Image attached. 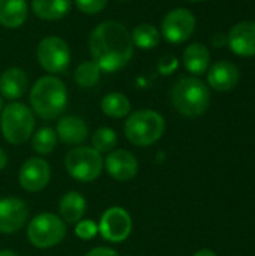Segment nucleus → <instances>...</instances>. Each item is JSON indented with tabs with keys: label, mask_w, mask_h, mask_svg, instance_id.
Listing matches in <instances>:
<instances>
[{
	"label": "nucleus",
	"mask_w": 255,
	"mask_h": 256,
	"mask_svg": "<svg viewBox=\"0 0 255 256\" xmlns=\"http://www.w3.org/2000/svg\"><path fill=\"white\" fill-rule=\"evenodd\" d=\"M51 180V166L42 158H30L27 159L20 171H18V182L20 186L27 192H41L44 190Z\"/></svg>",
	"instance_id": "nucleus-11"
},
{
	"label": "nucleus",
	"mask_w": 255,
	"mask_h": 256,
	"mask_svg": "<svg viewBox=\"0 0 255 256\" xmlns=\"http://www.w3.org/2000/svg\"><path fill=\"white\" fill-rule=\"evenodd\" d=\"M36 57L44 70L50 75L65 72L71 63V50L66 40L59 36L44 38L36 48Z\"/></svg>",
	"instance_id": "nucleus-8"
},
{
	"label": "nucleus",
	"mask_w": 255,
	"mask_h": 256,
	"mask_svg": "<svg viewBox=\"0 0 255 256\" xmlns=\"http://www.w3.org/2000/svg\"><path fill=\"white\" fill-rule=\"evenodd\" d=\"M89 50L102 72H117L132 58L134 44L129 30L120 21L105 20L92 30Z\"/></svg>",
	"instance_id": "nucleus-1"
},
{
	"label": "nucleus",
	"mask_w": 255,
	"mask_h": 256,
	"mask_svg": "<svg viewBox=\"0 0 255 256\" xmlns=\"http://www.w3.org/2000/svg\"><path fill=\"white\" fill-rule=\"evenodd\" d=\"M57 141L59 138L54 129L41 128L38 132L32 135V148L35 150V153L45 156L54 152V148L57 147Z\"/></svg>",
	"instance_id": "nucleus-24"
},
{
	"label": "nucleus",
	"mask_w": 255,
	"mask_h": 256,
	"mask_svg": "<svg viewBox=\"0 0 255 256\" xmlns=\"http://www.w3.org/2000/svg\"><path fill=\"white\" fill-rule=\"evenodd\" d=\"M98 230L104 240L110 243H122L131 236L132 218L122 207H110L102 213Z\"/></svg>",
	"instance_id": "nucleus-10"
},
{
	"label": "nucleus",
	"mask_w": 255,
	"mask_h": 256,
	"mask_svg": "<svg viewBox=\"0 0 255 256\" xmlns=\"http://www.w3.org/2000/svg\"><path fill=\"white\" fill-rule=\"evenodd\" d=\"M192 256H216V254H215V252H212V250H209V249H203V250L195 252Z\"/></svg>",
	"instance_id": "nucleus-33"
},
{
	"label": "nucleus",
	"mask_w": 255,
	"mask_h": 256,
	"mask_svg": "<svg viewBox=\"0 0 255 256\" xmlns=\"http://www.w3.org/2000/svg\"><path fill=\"white\" fill-rule=\"evenodd\" d=\"M227 44L236 56L240 57L255 56L254 21H242L236 24L227 36Z\"/></svg>",
	"instance_id": "nucleus-14"
},
{
	"label": "nucleus",
	"mask_w": 255,
	"mask_h": 256,
	"mask_svg": "<svg viewBox=\"0 0 255 256\" xmlns=\"http://www.w3.org/2000/svg\"><path fill=\"white\" fill-rule=\"evenodd\" d=\"M3 106H5V104H3V98H2V94H0V112H2V110H3Z\"/></svg>",
	"instance_id": "nucleus-35"
},
{
	"label": "nucleus",
	"mask_w": 255,
	"mask_h": 256,
	"mask_svg": "<svg viewBox=\"0 0 255 256\" xmlns=\"http://www.w3.org/2000/svg\"><path fill=\"white\" fill-rule=\"evenodd\" d=\"M0 256H20L12 250H0Z\"/></svg>",
	"instance_id": "nucleus-34"
},
{
	"label": "nucleus",
	"mask_w": 255,
	"mask_h": 256,
	"mask_svg": "<svg viewBox=\"0 0 255 256\" xmlns=\"http://www.w3.org/2000/svg\"><path fill=\"white\" fill-rule=\"evenodd\" d=\"M86 210H87V202L80 192L71 190L65 194L59 201V216L65 224L75 225L84 218Z\"/></svg>",
	"instance_id": "nucleus-18"
},
{
	"label": "nucleus",
	"mask_w": 255,
	"mask_h": 256,
	"mask_svg": "<svg viewBox=\"0 0 255 256\" xmlns=\"http://www.w3.org/2000/svg\"><path fill=\"white\" fill-rule=\"evenodd\" d=\"M171 104L185 117L203 116L210 104L209 87L195 76H183L173 86Z\"/></svg>",
	"instance_id": "nucleus-3"
},
{
	"label": "nucleus",
	"mask_w": 255,
	"mask_h": 256,
	"mask_svg": "<svg viewBox=\"0 0 255 256\" xmlns=\"http://www.w3.org/2000/svg\"><path fill=\"white\" fill-rule=\"evenodd\" d=\"M65 168L72 178L83 183H90L102 174L104 158L93 147L78 146L66 153Z\"/></svg>",
	"instance_id": "nucleus-7"
},
{
	"label": "nucleus",
	"mask_w": 255,
	"mask_h": 256,
	"mask_svg": "<svg viewBox=\"0 0 255 256\" xmlns=\"http://www.w3.org/2000/svg\"><path fill=\"white\" fill-rule=\"evenodd\" d=\"M117 146V134L111 128H99L92 135V147L102 153H110Z\"/></svg>",
	"instance_id": "nucleus-26"
},
{
	"label": "nucleus",
	"mask_w": 255,
	"mask_h": 256,
	"mask_svg": "<svg viewBox=\"0 0 255 256\" xmlns=\"http://www.w3.org/2000/svg\"><path fill=\"white\" fill-rule=\"evenodd\" d=\"M108 0H75V6L78 8V10L87 15L99 14L105 9Z\"/></svg>",
	"instance_id": "nucleus-28"
},
{
	"label": "nucleus",
	"mask_w": 255,
	"mask_h": 256,
	"mask_svg": "<svg viewBox=\"0 0 255 256\" xmlns=\"http://www.w3.org/2000/svg\"><path fill=\"white\" fill-rule=\"evenodd\" d=\"M165 132L164 117L153 110H138L128 116L125 123L126 140L137 147H149L158 142Z\"/></svg>",
	"instance_id": "nucleus-4"
},
{
	"label": "nucleus",
	"mask_w": 255,
	"mask_h": 256,
	"mask_svg": "<svg viewBox=\"0 0 255 256\" xmlns=\"http://www.w3.org/2000/svg\"><path fill=\"white\" fill-rule=\"evenodd\" d=\"M131 39L134 46L140 50H153L155 46H158L161 40V33L155 26L149 22H141L134 27L131 33Z\"/></svg>",
	"instance_id": "nucleus-23"
},
{
	"label": "nucleus",
	"mask_w": 255,
	"mask_h": 256,
	"mask_svg": "<svg viewBox=\"0 0 255 256\" xmlns=\"http://www.w3.org/2000/svg\"><path fill=\"white\" fill-rule=\"evenodd\" d=\"M101 110L107 117L123 118V117H128L131 114V102L123 93L111 92L102 98Z\"/></svg>",
	"instance_id": "nucleus-22"
},
{
	"label": "nucleus",
	"mask_w": 255,
	"mask_h": 256,
	"mask_svg": "<svg viewBox=\"0 0 255 256\" xmlns=\"http://www.w3.org/2000/svg\"><path fill=\"white\" fill-rule=\"evenodd\" d=\"M6 165H8V154H6V152L0 147V171L5 170Z\"/></svg>",
	"instance_id": "nucleus-32"
},
{
	"label": "nucleus",
	"mask_w": 255,
	"mask_h": 256,
	"mask_svg": "<svg viewBox=\"0 0 255 256\" xmlns=\"http://www.w3.org/2000/svg\"><path fill=\"white\" fill-rule=\"evenodd\" d=\"M195 26V16L189 9L176 8L164 16L161 24V34L171 44H182L194 34Z\"/></svg>",
	"instance_id": "nucleus-9"
},
{
	"label": "nucleus",
	"mask_w": 255,
	"mask_h": 256,
	"mask_svg": "<svg viewBox=\"0 0 255 256\" xmlns=\"http://www.w3.org/2000/svg\"><path fill=\"white\" fill-rule=\"evenodd\" d=\"M177 68H179V60L173 54H167L158 62V72L161 75H171Z\"/></svg>",
	"instance_id": "nucleus-29"
},
{
	"label": "nucleus",
	"mask_w": 255,
	"mask_h": 256,
	"mask_svg": "<svg viewBox=\"0 0 255 256\" xmlns=\"http://www.w3.org/2000/svg\"><path fill=\"white\" fill-rule=\"evenodd\" d=\"M104 168L114 180L128 182L138 174V160L131 152L114 148L113 152L107 153V158L104 159Z\"/></svg>",
	"instance_id": "nucleus-13"
},
{
	"label": "nucleus",
	"mask_w": 255,
	"mask_h": 256,
	"mask_svg": "<svg viewBox=\"0 0 255 256\" xmlns=\"http://www.w3.org/2000/svg\"><path fill=\"white\" fill-rule=\"evenodd\" d=\"M29 15L26 0H0V24L6 28L21 27Z\"/></svg>",
	"instance_id": "nucleus-20"
},
{
	"label": "nucleus",
	"mask_w": 255,
	"mask_h": 256,
	"mask_svg": "<svg viewBox=\"0 0 255 256\" xmlns=\"http://www.w3.org/2000/svg\"><path fill=\"white\" fill-rule=\"evenodd\" d=\"M122 2H126V0H122Z\"/></svg>",
	"instance_id": "nucleus-37"
},
{
	"label": "nucleus",
	"mask_w": 255,
	"mask_h": 256,
	"mask_svg": "<svg viewBox=\"0 0 255 256\" xmlns=\"http://www.w3.org/2000/svg\"><path fill=\"white\" fill-rule=\"evenodd\" d=\"M72 0H32V10L36 16L47 21H57L68 15Z\"/></svg>",
	"instance_id": "nucleus-21"
},
{
	"label": "nucleus",
	"mask_w": 255,
	"mask_h": 256,
	"mask_svg": "<svg viewBox=\"0 0 255 256\" xmlns=\"http://www.w3.org/2000/svg\"><path fill=\"white\" fill-rule=\"evenodd\" d=\"M57 138L69 146H80L89 136L87 123L77 116H65L57 122L56 126Z\"/></svg>",
	"instance_id": "nucleus-16"
},
{
	"label": "nucleus",
	"mask_w": 255,
	"mask_h": 256,
	"mask_svg": "<svg viewBox=\"0 0 255 256\" xmlns=\"http://www.w3.org/2000/svg\"><path fill=\"white\" fill-rule=\"evenodd\" d=\"M183 66L194 75H203L210 68V51L204 44L195 42L185 48Z\"/></svg>",
	"instance_id": "nucleus-19"
},
{
	"label": "nucleus",
	"mask_w": 255,
	"mask_h": 256,
	"mask_svg": "<svg viewBox=\"0 0 255 256\" xmlns=\"http://www.w3.org/2000/svg\"><path fill=\"white\" fill-rule=\"evenodd\" d=\"M35 112L26 104L11 102L0 112V130L12 146H21L32 138L35 130Z\"/></svg>",
	"instance_id": "nucleus-5"
},
{
	"label": "nucleus",
	"mask_w": 255,
	"mask_h": 256,
	"mask_svg": "<svg viewBox=\"0 0 255 256\" xmlns=\"http://www.w3.org/2000/svg\"><path fill=\"white\" fill-rule=\"evenodd\" d=\"M240 80V72L236 64L230 62H216L207 69V82L216 92L233 90Z\"/></svg>",
	"instance_id": "nucleus-15"
},
{
	"label": "nucleus",
	"mask_w": 255,
	"mask_h": 256,
	"mask_svg": "<svg viewBox=\"0 0 255 256\" xmlns=\"http://www.w3.org/2000/svg\"><path fill=\"white\" fill-rule=\"evenodd\" d=\"M189 2H204V0H189Z\"/></svg>",
	"instance_id": "nucleus-36"
},
{
	"label": "nucleus",
	"mask_w": 255,
	"mask_h": 256,
	"mask_svg": "<svg viewBox=\"0 0 255 256\" xmlns=\"http://www.w3.org/2000/svg\"><path fill=\"white\" fill-rule=\"evenodd\" d=\"M29 88L27 74L21 68H8L0 75V94L3 99L17 100L24 96Z\"/></svg>",
	"instance_id": "nucleus-17"
},
{
	"label": "nucleus",
	"mask_w": 255,
	"mask_h": 256,
	"mask_svg": "<svg viewBox=\"0 0 255 256\" xmlns=\"http://www.w3.org/2000/svg\"><path fill=\"white\" fill-rule=\"evenodd\" d=\"M99 234L98 224L92 219H81L75 224V236L80 240H92Z\"/></svg>",
	"instance_id": "nucleus-27"
},
{
	"label": "nucleus",
	"mask_w": 255,
	"mask_h": 256,
	"mask_svg": "<svg viewBox=\"0 0 255 256\" xmlns=\"http://www.w3.org/2000/svg\"><path fill=\"white\" fill-rule=\"evenodd\" d=\"M30 105L35 116L44 120L57 118L68 105V88L54 75L41 76L30 90Z\"/></svg>",
	"instance_id": "nucleus-2"
},
{
	"label": "nucleus",
	"mask_w": 255,
	"mask_h": 256,
	"mask_svg": "<svg viewBox=\"0 0 255 256\" xmlns=\"http://www.w3.org/2000/svg\"><path fill=\"white\" fill-rule=\"evenodd\" d=\"M101 72H102L101 68L95 62H84L75 69L74 80H75L77 86H80L83 88H90L98 84V81L101 78Z\"/></svg>",
	"instance_id": "nucleus-25"
},
{
	"label": "nucleus",
	"mask_w": 255,
	"mask_h": 256,
	"mask_svg": "<svg viewBox=\"0 0 255 256\" xmlns=\"http://www.w3.org/2000/svg\"><path fill=\"white\" fill-rule=\"evenodd\" d=\"M66 237V224L54 213H41L27 225V238L33 248L51 249Z\"/></svg>",
	"instance_id": "nucleus-6"
},
{
	"label": "nucleus",
	"mask_w": 255,
	"mask_h": 256,
	"mask_svg": "<svg viewBox=\"0 0 255 256\" xmlns=\"http://www.w3.org/2000/svg\"><path fill=\"white\" fill-rule=\"evenodd\" d=\"M84 256H120L114 249L111 248H105V246H99V248H93L92 250H89Z\"/></svg>",
	"instance_id": "nucleus-30"
},
{
	"label": "nucleus",
	"mask_w": 255,
	"mask_h": 256,
	"mask_svg": "<svg viewBox=\"0 0 255 256\" xmlns=\"http://www.w3.org/2000/svg\"><path fill=\"white\" fill-rule=\"evenodd\" d=\"M29 219L27 204L17 196H6L0 200V232L15 234L24 228Z\"/></svg>",
	"instance_id": "nucleus-12"
},
{
	"label": "nucleus",
	"mask_w": 255,
	"mask_h": 256,
	"mask_svg": "<svg viewBox=\"0 0 255 256\" xmlns=\"http://www.w3.org/2000/svg\"><path fill=\"white\" fill-rule=\"evenodd\" d=\"M225 42H227V38H225L222 33H215V34H213V38H212V44H213L216 48L222 46Z\"/></svg>",
	"instance_id": "nucleus-31"
}]
</instances>
